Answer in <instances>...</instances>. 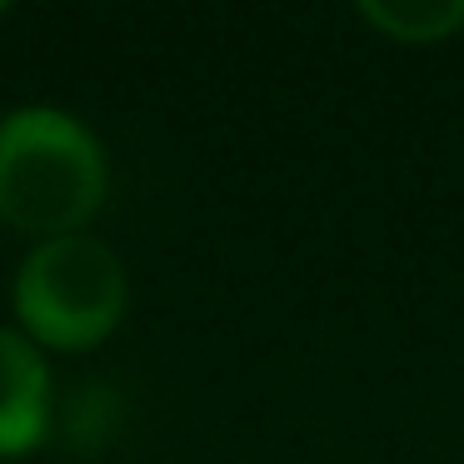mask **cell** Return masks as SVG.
<instances>
[{
  "instance_id": "7a4b0ae2",
  "label": "cell",
  "mask_w": 464,
  "mask_h": 464,
  "mask_svg": "<svg viewBox=\"0 0 464 464\" xmlns=\"http://www.w3.org/2000/svg\"><path fill=\"white\" fill-rule=\"evenodd\" d=\"M130 304L121 255L91 230L41 240L15 270V314L25 334L55 350L101 344Z\"/></svg>"
},
{
  "instance_id": "277c9868",
  "label": "cell",
  "mask_w": 464,
  "mask_h": 464,
  "mask_svg": "<svg viewBox=\"0 0 464 464\" xmlns=\"http://www.w3.org/2000/svg\"><path fill=\"white\" fill-rule=\"evenodd\" d=\"M360 21L400 45H434L464 25V0H364Z\"/></svg>"
},
{
  "instance_id": "3957f363",
  "label": "cell",
  "mask_w": 464,
  "mask_h": 464,
  "mask_svg": "<svg viewBox=\"0 0 464 464\" xmlns=\"http://www.w3.org/2000/svg\"><path fill=\"white\" fill-rule=\"evenodd\" d=\"M51 414V374L25 334L0 324V459L41 444Z\"/></svg>"
},
{
  "instance_id": "5b68a950",
  "label": "cell",
  "mask_w": 464,
  "mask_h": 464,
  "mask_svg": "<svg viewBox=\"0 0 464 464\" xmlns=\"http://www.w3.org/2000/svg\"><path fill=\"white\" fill-rule=\"evenodd\" d=\"M0 15H5V5H0Z\"/></svg>"
},
{
  "instance_id": "6da1fadb",
  "label": "cell",
  "mask_w": 464,
  "mask_h": 464,
  "mask_svg": "<svg viewBox=\"0 0 464 464\" xmlns=\"http://www.w3.org/2000/svg\"><path fill=\"white\" fill-rule=\"evenodd\" d=\"M105 200V150L55 105L0 115V220L25 235H75Z\"/></svg>"
}]
</instances>
